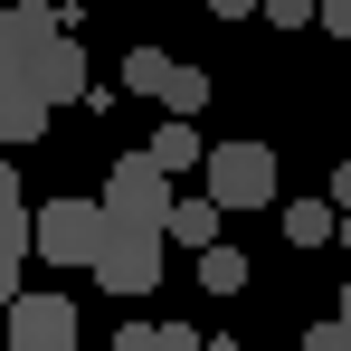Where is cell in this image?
Returning a JSON list of instances; mask_svg holds the SVG:
<instances>
[{
    "label": "cell",
    "mask_w": 351,
    "mask_h": 351,
    "mask_svg": "<svg viewBox=\"0 0 351 351\" xmlns=\"http://www.w3.org/2000/svg\"><path fill=\"white\" fill-rule=\"evenodd\" d=\"M105 237H114V209H105V199H48V209L29 219V247H38L48 266H95Z\"/></svg>",
    "instance_id": "cell-1"
},
{
    "label": "cell",
    "mask_w": 351,
    "mask_h": 351,
    "mask_svg": "<svg viewBox=\"0 0 351 351\" xmlns=\"http://www.w3.org/2000/svg\"><path fill=\"white\" fill-rule=\"evenodd\" d=\"M209 199L219 209H276V152L266 143H209Z\"/></svg>",
    "instance_id": "cell-2"
},
{
    "label": "cell",
    "mask_w": 351,
    "mask_h": 351,
    "mask_svg": "<svg viewBox=\"0 0 351 351\" xmlns=\"http://www.w3.org/2000/svg\"><path fill=\"white\" fill-rule=\"evenodd\" d=\"M171 171H162V162H152V152H123L114 171H105V209H114L123 228H162V219H171Z\"/></svg>",
    "instance_id": "cell-3"
},
{
    "label": "cell",
    "mask_w": 351,
    "mask_h": 351,
    "mask_svg": "<svg viewBox=\"0 0 351 351\" xmlns=\"http://www.w3.org/2000/svg\"><path fill=\"white\" fill-rule=\"evenodd\" d=\"M162 247H171L162 228H123V219H114V237H105V256H95L86 276H95L105 294H152V285H162Z\"/></svg>",
    "instance_id": "cell-4"
},
{
    "label": "cell",
    "mask_w": 351,
    "mask_h": 351,
    "mask_svg": "<svg viewBox=\"0 0 351 351\" xmlns=\"http://www.w3.org/2000/svg\"><path fill=\"white\" fill-rule=\"evenodd\" d=\"M10 351H76V304L48 285H29L10 304Z\"/></svg>",
    "instance_id": "cell-5"
},
{
    "label": "cell",
    "mask_w": 351,
    "mask_h": 351,
    "mask_svg": "<svg viewBox=\"0 0 351 351\" xmlns=\"http://www.w3.org/2000/svg\"><path fill=\"white\" fill-rule=\"evenodd\" d=\"M48 38H66V19L48 10V0H10V10H0V58L10 66H29Z\"/></svg>",
    "instance_id": "cell-6"
},
{
    "label": "cell",
    "mask_w": 351,
    "mask_h": 351,
    "mask_svg": "<svg viewBox=\"0 0 351 351\" xmlns=\"http://www.w3.org/2000/svg\"><path fill=\"white\" fill-rule=\"evenodd\" d=\"M19 76H29L48 105H76V95H86V48H76V38H48V48L19 66Z\"/></svg>",
    "instance_id": "cell-7"
},
{
    "label": "cell",
    "mask_w": 351,
    "mask_h": 351,
    "mask_svg": "<svg viewBox=\"0 0 351 351\" xmlns=\"http://www.w3.org/2000/svg\"><path fill=\"white\" fill-rule=\"evenodd\" d=\"M48 114H58V105H48V95H38L29 76H19V86L0 95V152H19V143H38V133H48Z\"/></svg>",
    "instance_id": "cell-8"
},
{
    "label": "cell",
    "mask_w": 351,
    "mask_h": 351,
    "mask_svg": "<svg viewBox=\"0 0 351 351\" xmlns=\"http://www.w3.org/2000/svg\"><path fill=\"white\" fill-rule=\"evenodd\" d=\"M219 219H228V209H219L209 190H190V199H171V219H162V237L199 256V247H219Z\"/></svg>",
    "instance_id": "cell-9"
},
{
    "label": "cell",
    "mask_w": 351,
    "mask_h": 351,
    "mask_svg": "<svg viewBox=\"0 0 351 351\" xmlns=\"http://www.w3.org/2000/svg\"><path fill=\"white\" fill-rule=\"evenodd\" d=\"M143 152H152L162 171H190V162H209V143L190 133V114H171V123H162V133H152V143H143Z\"/></svg>",
    "instance_id": "cell-10"
},
{
    "label": "cell",
    "mask_w": 351,
    "mask_h": 351,
    "mask_svg": "<svg viewBox=\"0 0 351 351\" xmlns=\"http://www.w3.org/2000/svg\"><path fill=\"white\" fill-rule=\"evenodd\" d=\"M285 237H294V247H323V237H342V209H332V199H294Z\"/></svg>",
    "instance_id": "cell-11"
},
{
    "label": "cell",
    "mask_w": 351,
    "mask_h": 351,
    "mask_svg": "<svg viewBox=\"0 0 351 351\" xmlns=\"http://www.w3.org/2000/svg\"><path fill=\"white\" fill-rule=\"evenodd\" d=\"M29 199H19V171H10V152H0V247H29Z\"/></svg>",
    "instance_id": "cell-12"
},
{
    "label": "cell",
    "mask_w": 351,
    "mask_h": 351,
    "mask_svg": "<svg viewBox=\"0 0 351 351\" xmlns=\"http://www.w3.org/2000/svg\"><path fill=\"white\" fill-rule=\"evenodd\" d=\"M171 48H133V58H123V95H162V86H171Z\"/></svg>",
    "instance_id": "cell-13"
},
{
    "label": "cell",
    "mask_w": 351,
    "mask_h": 351,
    "mask_svg": "<svg viewBox=\"0 0 351 351\" xmlns=\"http://www.w3.org/2000/svg\"><path fill=\"white\" fill-rule=\"evenodd\" d=\"M247 285V256H237L228 237H219V247H199V294H237Z\"/></svg>",
    "instance_id": "cell-14"
},
{
    "label": "cell",
    "mask_w": 351,
    "mask_h": 351,
    "mask_svg": "<svg viewBox=\"0 0 351 351\" xmlns=\"http://www.w3.org/2000/svg\"><path fill=\"white\" fill-rule=\"evenodd\" d=\"M162 105H171V114H199V105H209V76H199V66H171Z\"/></svg>",
    "instance_id": "cell-15"
},
{
    "label": "cell",
    "mask_w": 351,
    "mask_h": 351,
    "mask_svg": "<svg viewBox=\"0 0 351 351\" xmlns=\"http://www.w3.org/2000/svg\"><path fill=\"white\" fill-rule=\"evenodd\" d=\"M266 19L276 29H304V19H323V0H266Z\"/></svg>",
    "instance_id": "cell-16"
},
{
    "label": "cell",
    "mask_w": 351,
    "mask_h": 351,
    "mask_svg": "<svg viewBox=\"0 0 351 351\" xmlns=\"http://www.w3.org/2000/svg\"><path fill=\"white\" fill-rule=\"evenodd\" d=\"M304 351H351V323H342V313H332V323H313V332H304Z\"/></svg>",
    "instance_id": "cell-17"
},
{
    "label": "cell",
    "mask_w": 351,
    "mask_h": 351,
    "mask_svg": "<svg viewBox=\"0 0 351 351\" xmlns=\"http://www.w3.org/2000/svg\"><path fill=\"white\" fill-rule=\"evenodd\" d=\"M19 294H29V285H19V247H0V313H10Z\"/></svg>",
    "instance_id": "cell-18"
},
{
    "label": "cell",
    "mask_w": 351,
    "mask_h": 351,
    "mask_svg": "<svg viewBox=\"0 0 351 351\" xmlns=\"http://www.w3.org/2000/svg\"><path fill=\"white\" fill-rule=\"evenodd\" d=\"M114 351H162V332H152V323H123V332H114Z\"/></svg>",
    "instance_id": "cell-19"
},
{
    "label": "cell",
    "mask_w": 351,
    "mask_h": 351,
    "mask_svg": "<svg viewBox=\"0 0 351 351\" xmlns=\"http://www.w3.org/2000/svg\"><path fill=\"white\" fill-rule=\"evenodd\" d=\"M323 29H332V38H351V0H323Z\"/></svg>",
    "instance_id": "cell-20"
},
{
    "label": "cell",
    "mask_w": 351,
    "mask_h": 351,
    "mask_svg": "<svg viewBox=\"0 0 351 351\" xmlns=\"http://www.w3.org/2000/svg\"><path fill=\"white\" fill-rule=\"evenodd\" d=\"M162 351H199V332L190 323H162Z\"/></svg>",
    "instance_id": "cell-21"
},
{
    "label": "cell",
    "mask_w": 351,
    "mask_h": 351,
    "mask_svg": "<svg viewBox=\"0 0 351 351\" xmlns=\"http://www.w3.org/2000/svg\"><path fill=\"white\" fill-rule=\"evenodd\" d=\"M199 10H219V19H247V10H266V0H199Z\"/></svg>",
    "instance_id": "cell-22"
},
{
    "label": "cell",
    "mask_w": 351,
    "mask_h": 351,
    "mask_svg": "<svg viewBox=\"0 0 351 351\" xmlns=\"http://www.w3.org/2000/svg\"><path fill=\"white\" fill-rule=\"evenodd\" d=\"M332 209H351V162H342V171H332Z\"/></svg>",
    "instance_id": "cell-23"
},
{
    "label": "cell",
    "mask_w": 351,
    "mask_h": 351,
    "mask_svg": "<svg viewBox=\"0 0 351 351\" xmlns=\"http://www.w3.org/2000/svg\"><path fill=\"white\" fill-rule=\"evenodd\" d=\"M10 86H19V66H10V58H0V95H10Z\"/></svg>",
    "instance_id": "cell-24"
},
{
    "label": "cell",
    "mask_w": 351,
    "mask_h": 351,
    "mask_svg": "<svg viewBox=\"0 0 351 351\" xmlns=\"http://www.w3.org/2000/svg\"><path fill=\"white\" fill-rule=\"evenodd\" d=\"M342 247H351V209H342Z\"/></svg>",
    "instance_id": "cell-25"
},
{
    "label": "cell",
    "mask_w": 351,
    "mask_h": 351,
    "mask_svg": "<svg viewBox=\"0 0 351 351\" xmlns=\"http://www.w3.org/2000/svg\"><path fill=\"white\" fill-rule=\"evenodd\" d=\"M342 323H351V285H342Z\"/></svg>",
    "instance_id": "cell-26"
}]
</instances>
